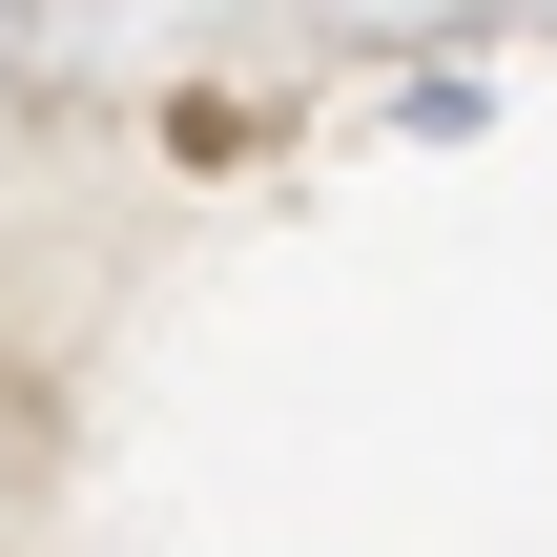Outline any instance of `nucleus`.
<instances>
[]
</instances>
